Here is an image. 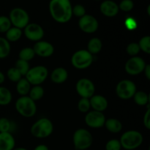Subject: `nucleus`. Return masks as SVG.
<instances>
[{"instance_id":"33","label":"nucleus","mask_w":150,"mask_h":150,"mask_svg":"<svg viewBox=\"0 0 150 150\" xmlns=\"http://www.w3.org/2000/svg\"><path fill=\"white\" fill-rule=\"evenodd\" d=\"M11 22L7 16H0V33L7 32L8 29L11 28Z\"/></svg>"},{"instance_id":"1","label":"nucleus","mask_w":150,"mask_h":150,"mask_svg":"<svg viewBox=\"0 0 150 150\" xmlns=\"http://www.w3.org/2000/svg\"><path fill=\"white\" fill-rule=\"evenodd\" d=\"M73 7L70 0H51L49 11L51 17L58 23H64L70 20L73 16Z\"/></svg>"},{"instance_id":"41","label":"nucleus","mask_w":150,"mask_h":150,"mask_svg":"<svg viewBox=\"0 0 150 150\" xmlns=\"http://www.w3.org/2000/svg\"><path fill=\"white\" fill-rule=\"evenodd\" d=\"M144 72L145 76L146 77V79L148 80H150V65L149 64H146V67H145L144 70Z\"/></svg>"},{"instance_id":"7","label":"nucleus","mask_w":150,"mask_h":150,"mask_svg":"<svg viewBox=\"0 0 150 150\" xmlns=\"http://www.w3.org/2000/svg\"><path fill=\"white\" fill-rule=\"evenodd\" d=\"M48 76V69L44 66L39 65L29 69L25 76L31 85L38 86L45 81Z\"/></svg>"},{"instance_id":"14","label":"nucleus","mask_w":150,"mask_h":150,"mask_svg":"<svg viewBox=\"0 0 150 150\" xmlns=\"http://www.w3.org/2000/svg\"><path fill=\"white\" fill-rule=\"evenodd\" d=\"M24 35L31 41L38 42L44 36V30L40 25L38 23H29L24 28Z\"/></svg>"},{"instance_id":"25","label":"nucleus","mask_w":150,"mask_h":150,"mask_svg":"<svg viewBox=\"0 0 150 150\" xmlns=\"http://www.w3.org/2000/svg\"><path fill=\"white\" fill-rule=\"evenodd\" d=\"M12 93L7 88L0 86V105H7L12 101Z\"/></svg>"},{"instance_id":"34","label":"nucleus","mask_w":150,"mask_h":150,"mask_svg":"<svg viewBox=\"0 0 150 150\" xmlns=\"http://www.w3.org/2000/svg\"><path fill=\"white\" fill-rule=\"evenodd\" d=\"M11 130V122L4 117L0 118V133H10Z\"/></svg>"},{"instance_id":"32","label":"nucleus","mask_w":150,"mask_h":150,"mask_svg":"<svg viewBox=\"0 0 150 150\" xmlns=\"http://www.w3.org/2000/svg\"><path fill=\"white\" fill-rule=\"evenodd\" d=\"M91 108L90 102L88 98H81L78 103V109L80 112L87 113Z\"/></svg>"},{"instance_id":"18","label":"nucleus","mask_w":150,"mask_h":150,"mask_svg":"<svg viewBox=\"0 0 150 150\" xmlns=\"http://www.w3.org/2000/svg\"><path fill=\"white\" fill-rule=\"evenodd\" d=\"M16 141L10 133H0V150H13Z\"/></svg>"},{"instance_id":"39","label":"nucleus","mask_w":150,"mask_h":150,"mask_svg":"<svg viewBox=\"0 0 150 150\" xmlns=\"http://www.w3.org/2000/svg\"><path fill=\"white\" fill-rule=\"evenodd\" d=\"M143 122L144 125L145 126L146 129L149 130L150 129V109L149 108H148L147 111H146V113L144 115V119H143Z\"/></svg>"},{"instance_id":"42","label":"nucleus","mask_w":150,"mask_h":150,"mask_svg":"<svg viewBox=\"0 0 150 150\" xmlns=\"http://www.w3.org/2000/svg\"><path fill=\"white\" fill-rule=\"evenodd\" d=\"M34 150H49L48 146L45 144H40L38 145Z\"/></svg>"},{"instance_id":"12","label":"nucleus","mask_w":150,"mask_h":150,"mask_svg":"<svg viewBox=\"0 0 150 150\" xmlns=\"http://www.w3.org/2000/svg\"><path fill=\"white\" fill-rule=\"evenodd\" d=\"M85 122L92 128H100L105 125V117L103 112L97 111H91L87 112L85 117Z\"/></svg>"},{"instance_id":"10","label":"nucleus","mask_w":150,"mask_h":150,"mask_svg":"<svg viewBox=\"0 0 150 150\" xmlns=\"http://www.w3.org/2000/svg\"><path fill=\"white\" fill-rule=\"evenodd\" d=\"M146 64V62L142 57H133L126 62L125 70L128 74L136 76L144 72Z\"/></svg>"},{"instance_id":"40","label":"nucleus","mask_w":150,"mask_h":150,"mask_svg":"<svg viewBox=\"0 0 150 150\" xmlns=\"http://www.w3.org/2000/svg\"><path fill=\"white\" fill-rule=\"evenodd\" d=\"M125 25L126 27L128 29H130V30L135 29L136 28V26H137L136 21L133 18H127L125 21Z\"/></svg>"},{"instance_id":"6","label":"nucleus","mask_w":150,"mask_h":150,"mask_svg":"<svg viewBox=\"0 0 150 150\" xmlns=\"http://www.w3.org/2000/svg\"><path fill=\"white\" fill-rule=\"evenodd\" d=\"M93 62V55L87 50L76 51L71 57V64L76 68L83 70L89 67Z\"/></svg>"},{"instance_id":"19","label":"nucleus","mask_w":150,"mask_h":150,"mask_svg":"<svg viewBox=\"0 0 150 150\" xmlns=\"http://www.w3.org/2000/svg\"><path fill=\"white\" fill-rule=\"evenodd\" d=\"M68 78V73L64 67H57L52 71L51 74V79L55 83H62L67 81Z\"/></svg>"},{"instance_id":"31","label":"nucleus","mask_w":150,"mask_h":150,"mask_svg":"<svg viewBox=\"0 0 150 150\" xmlns=\"http://www.w3.org/2000/svg\"><path fill=\"white\" fill-rule=\"evenodd\" d=\"M140 50L146 54H150V37L144 36L139 40V43Z\"/></svg>"},{"instance_id":"5","label":"nucleus","mask_w":150,"mask_h":150,"mask_svg":"<svg viewBox=\"0 0 150 150\" xmlns=\"http://www.w3.org/2000/svg\"><path fill=\"white\" fill-rule=\"evenodd\" d=\"M16 109L22 117L29 118L36 114L37 106L29 96H21L16 100Z\"/></svg>"},{"instance_id":"24","label":"nucleus","mask_w":150,"mask_h":150,"mask_svg":"<svg viewBox=\"0 0 150 150\" xmlns=\"http://www.w3.org/2000/svg\"><path fill=\"white\" fill-rule=\"evenodd\" d=\"M21 29L13 26L8 29L6 32V40L8 42H16L21 38Z\"/></svg>"},{"instance_id":"29","label":"nucleus","mask_w":150,"mask_h":150,"mask_svg":"<svg viewBox=\"0 0 150 150\" xmlns=\"http://www.w3.org/2000/svg\"><path fill=\"white\" fill-rule=\"evenodd\" d=\"M15 67L18 70L19 73L21 74V76H26V73H28L29 70L30 69L29 62L21 59H18L16 62Z\"/></svg>"},{"instance_id":"22","label":"nucleus","mask_w":150,"mask_h":150,"mask_svg":"<svg viewBox=\"0 0 150 150\" xmlns=\"http://www.w3.org/2000/svg\"><path fill=\"white\" fill-rule=\"evenodd\" d=\"M31 89V84L26 79H21L17 82L16 90L21 96H27Z\"/></svg>"},{"instance_id":"4","label":"nucleus","mask_w":150,"mask_h":150,"mask_svg":"<svg viewBox=\"0 0 150 150\" xmlns=\"http://www.w3.org/2000/svg\"><path fill=\"white\" fill-rule=\"evenodd\" d=\"M73 142L76 150H86L92 145L93 137L89 130L79 128L73 133Z\"/></svg>"},{"instance_id":"23","label":"nucleus","mask_w":150,"mask_h":150,"mask_svg":"<svg viewBox=\"0 0 150 150\" xmlns=\"http://www.w3.org/2000/svg\"><path fill=\"white\" fill-rule=\"evenodd\" d=\"M133 98H134L135 103L139 106H144L148 105L149 103V95L143 91H139V92L136 91Z\"/></svg>"},{"instance_id":"35","label":"nucleus","mask_w":150,"mask_h":150,"mask_svg":"<svg viewBox=\"0 0 150 150\" xmlns=\"http://www.w3.org/2000/svg\"><path fill=\"white\" fill-rule=\"evenodd\" d=\"M140 51L141 50L139 44L136 43V42H131L126 48L127 54L130 56H132V57H136V55L140 52Z\"/></svg>"},{"instance_id":"45","label":"nucleus","mask_w":150,"mask_h":150,"mask_svg":"<svg viewBox=\"0 0 150 150\" xmlns=\"http://www.w3.org/2000/svg\"><path fill=\"white\" fill-rule=\"evenodd\" d=\"M96 1H99V0H96Z\"/></svg>"},{"instance_id":"21","label":"nucleus","mask_w":150,"mask_h":150,"mask_svg":"<svg viewBox=\"0 0 150 150\" xmlns=\"http://www.w3.org/2000/svg\"><path fill=\"white\" fill-rule=\"evenodd\" d=\"M103 47L102 41L98 38H93L89 41L87 45V51L91 54H97L101 51Z\"/></svg>"},{"instance_id":"43","label":"nucleus","mask_w":150,"mask_h":150,"mask_svg":"<svg viewBox=\"0 0 150 150\" xmlns=\"http://www.w3.org/2000/svg\"><path fill=\"white\" fill-rule=\"evenodd\" d=\"M4 80H5V76H4V75L3 74L2 72L0 71V84L4 83Z\"/></svg>"},{"instance_id":"38","label":"nucleus","mask_w":150,"mask_h":150,"mask_svg":"<svg viewBox=\"0 0 150 150\" xmlns=\"http://www.w3.org/2000/svg\"><path fill=\"white\" fill-rule=\"evenodd\" d=\"M72 11H73V15L76 16V17L81 18L84 15H86L85 7L83 5H81V4H76V5H75L74 7H73Z\"/></svg>"},{"instance_id":"30","label":"nucleus","mask_w":150,"mask_h":150,"mask_svg":"<svg viewBox=\"0 0 150 150\" xmlns=\"http://www.w3.org/2000/svg\"><path fill=\"white\" fill-rule=\"evenodd\" d=\"M7 76L11 81L17 83L21 79H22V76L16 67H11L7 72Z\"/></svg>"},{"instance_id":"17","label":"nucleus","mask_w":150,"mask_h":150,"mask_svg":"<svg viewBox=\"0 0 150 150\" xmlns=\"http://www.w3.org/2000/svg\"><path fill=\"white\" fill-rule=\"evenodd\" d=\"M100 9L102 14L107 17H114L117 16L120 10L117 3L111 0H106L101 3Z\"/></svg>"},{"instance_id":"16","label":"nucleus","mask_w":150,"mask_h":150,"mask_svg":"<svg viewBox=\"0 0 150 150\" xmlns=\"http://www.w3.org/2000/svg\"><path fill=\"white\" fill-rule=\"evenodd\" d=\"M90 106L94 111L103 112L108 108V103L106 98L102 95H94L92 98H89Z\"/></svg>"},{"instance_id":"44","label":"nucleus","mask_w":150,"mask_h":150,"mask_svg":"<svg viewBox=\"0 0 150 150\" xmlns=\"http://www.w3.org/2000/svg\"><path fill=\"white\" fill-rule=\"evenodd\" d=\"M13 150H29L26 148H23V147H15Z\"/></svg>"},{"instance_id":"36","label":"nucleus","mask_w":150,"mask_h":150,"mask_svg":"<svg viewBox=\"0 0 150 150\" xmlns=\"http://www.w3.org/2000/svg\"><path fill=\"white\" fill-rule=\"evenodd\" d=\"M122 146L120 140L111 139L105 144V150H121Z\"/></svg>"},{"instance_id":"2","label":"nucleus","mask_w":150,"mask_h":150,"mask_svg":"<svg viewBox=\"0 0 150 150\" xmlns=\"http://www.w3.org/2000/svg\"><path fill=\"white\" fill-rule=\"evenodd\" d=\"M54 130V125L48 118H40L31 127V134L38 139H45L51 136Z\"/></svg>"},{"instance_id":"27","label":"nucleus","mask_w":150,"mask_h":150,"mask_svg":"<svg viewBox=\"0 0 150 150\" xmlns=\"http://www.w3.org/2000/svg\"><path fill=\"white\" fill-rule=\"evenodd\" d=\"M10 42L6 40V38L0 37V59L6 58L10 53Z\"/></svg>"},{"instance_id":"3","label":"nucleus","mask_w":150,"mask_h":150,"mask_svg":"<svg viewBox=\"0 0 150 150\" xmlns=\"http://www.w3.org/2000/svg\"><path fill=\"white\" fill-rule=\"evenodd\" d=\"M122 148L126 150H134L143 143V136L136 130H129L122 135L120 138Z\"/></svg>"},{"instance_id":"15","label":"nucleus","mask_w":150,"mask_h":150,"mask_svg":"<svg viewBox=\"0 0 150 150\" xmlns=\"http://www.w3.org/2000/svg\"><path fill=\"white\" fill-rule=\"evenodd\" d=\"M35 55L40 57H49L54 54V48L52 44L47 41L40 40L37 42L33 46Z\"/></svg>"},{"instance_id":"20","label":"nucleus","mask_w":150,"mask_h":150,"mask_svg":"<svg viewBox=\"0 0 150 150\" xmlns=\"http://www.w3.org/2000/svg\"><path fill=\"white\" fill-rule=\"evenodd\" d=\"M104 125L105 126L108 131L114 133H119L122 129V124L121 122L114 118H110L105 120Z\"/></svg>"},{"instance_id":"11","label":"nucleus","mask_w":150,"mask_h":150,"mask_svg":"<svg viewBox=\"0 0 150 150\" xmlns=\"http://www.w3.org/2000/svg\"><path fill=\"white\" fill-rule=\"evenodd\" d=\"M76 92L83 98L89 99L94 95L95 92V84L88 79H81L76 83Z\"/></svg>"},{"instance_id":"26","label":"nucleus","mask_w":150,"mask_h":150,"mask_svg":"<svg viewBox=\"0 0 150 150\" xmlns=\"http://www.w3.org/2000/svg\"><path fill=\"white\" fill-rule=\"evenodd\" d=\"M45 91L44 89L41 86H34L33 87H31L30 91L29 92V97L35 102L39 100H40L44 96Z\"/></svg>"},{"instance_id":"9","label":"nucleus","mask_w":150,"mask_h":150,"mask_svg":"<svg viewBox=\"0 0 150 150\" xmlns=\"http://www.w3.org/2000/svg\"><path fill=\"white\" fill-rule=\"evenodd\" d=\"M136 92V86L132 81L128 79L122 80L117 83L116 93L122 100H129L133 97Z\"/></svg>"},{"instance_id":"37","label":"nucleus","mask_w":150,"mask_h":150,"mask_svg":"<svg viewBox=\"0 0 150 150\" xmlns=\"http://www.w3.org/2000/svg\"><path fill=\"white\" fill-rule=\"evenodd\" d=\"M134 4L132 0H122L119 5V9L124 12H129L133 10Z\"/></svg>"},{"instance_id":"8","label":"nucleus","mask_w":150,"mask_h":150,"mask_svg":"<svg viewBox=\"0 0 150 150\" xmlns=\"http://www.w3.org/2000/svg\"><path fill=\"white\" fill-rule=\"evenodd\" d=\"M9 19L11 22V24L13 25L14 27L21 29H24L29 24V14L27 12L19 7L13 9L10 11Z\"/></svg>"},{"instance_id":"13","label":"nucleus","mask_w":150,"mask_h":150,"mask_svg":"<svg viewBox=\"0 0 150 150\" xmlns=\"http://www.w3.org/2000/svg\"><path fill=\"white\" fill-rule=\"evenodd\" d=\"M79 26L81 31L86 33H94L99 26L98 20L91 15H84L79 21Z\"/></svg>"},{"instance_id":"28","label":"nucleus","mask_w":150,"mask_h":150,"mask_svg":"<svg viewBox=\"0 0 150 150\" xmlns=\"http://www.w3.org/2000/svg\"><path fill=\"white\" fill-rule=\"evenodd\" d=\"M35 56V54L33 48H29V47L24 48L21 50L18 54L19 59L23 60V61L26 62H29L30 60H32V59H34Z\"/></svg>"}]
</instances>
